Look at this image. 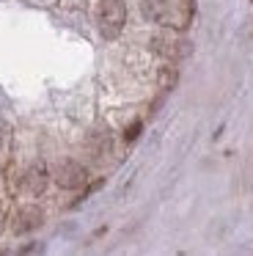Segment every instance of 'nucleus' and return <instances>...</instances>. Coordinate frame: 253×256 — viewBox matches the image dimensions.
<instances>
[{
  "label": "nucleus",
  "instance_id": "obj_9",
  "mask_svg": "<svg viewBox=\"0 0 253 256\" xmlns=\"http://www.w3.org/2000/svg\"><path fill=\"white\" fill-rule=\"evenodd\" d=\"M250 3H253V0H250Z\"/></svg>",
  "mask_w": 253,
  "mask_h": 256
},
{
  "label": "nucleus",
  "instance_id": "obj_4",
  "mask_svg": "<svg viewBox=\"0 0 253 256\" xmlns=\"http://www.w3.org/2000/svg\"><path fill=\"white\" fill-rule=\"evenodd\" d=\"M143 14L152 22H168V0H143Z\"/></svg>",
  "mask_w": 253,
  "mask_h": 256
},
{
  "label": "nucleus",
  "instance_id": "obj_6",
  "mask_svg": "<svg viewBox=\"0 0 253 256\" xmlns=\"http://www.w3.org/2000/svg\"><path fill=\"white\" fill-rule=\"evenodd\" d=\"M42 210H36V206H25V210L20 212V223H16V232H28V228H36L38 223H42Z\"/></svg>",
  "mask_w": 253,
  "mask_h": 256
},
{
  "label": "nucleus",
  "instance_id": "obj_1",
  "mask_svg": "<svg viewBox=\"0 0 253 256\" xmlns=\"http://www.w3.org/2000/svg\"><path fill=\"white\" fill-rule=\"evenodd\" d=\"M96 25L104 39H116L126 25V6L124 0H102L96 8Z\"/></svg>",
  "mask_w": 253,
  "mask_h": 256
},
{
  "label": "nucleus",
  "instance_id": "obj_8",
  "mask_svg": "<svg viewBox=\"0 0 253 256\" xmlns=\"http://www.w3.org/2000/svg\"><path fill=\"white\" fill-rule=\"evenodd\" d=\"M140 127H143L140 122H135V124H130V127H126V135H124V138H126V144H132V140H135L138 135H140Z\"/></svg>",
  "mask_w": 253,
  "mask_h": 256
},
{
  "label": "nucleus",
  "instance_id": "obj_3",
  "mask_svg": "<svg viewBox=\"0 0 253 256\" xmlns=\"http://www.w3.org/2000/svg\"><path fill=\"white\" fill-rule=\"evenodd\" d=\"M152 44H154V50H157V52H162V56H168V58H182V56H187V52H190L187 42L182 39L179 34H174V30L157 34Z\"/></svg>",
  "mask_w": 253,
  "mask_h": 256
},
{
  "label": "nucleus",
  "instance_id": "obj_7",
  "mask_svg": "<svg viewBox=\"0 0 253 256\" xmlns=\"http://www.w3.org/2000/svg\"><path fill=\"white\" fill-rule=\"evenodd\" d=\"M176 78H179V74H176L174 66H162V72H160V86H162L165 91L174 88V86H176Z\"/></svg>",
  "mask_w": 253,
  "mask_h": 256
},
{
  "label": "nucleus",
  "instance_id": "obj_5",
  "mask_svg": "<svg viewBox=\"0 0 253 256\" xmlns=\"http://www.w3.org/2000/svg\"><path fill=\"white\" fill-rule=\"evenodd\" d=\"M25 184H28L30 193H42V190L47 188V168H44V166H33L30 171H28V176H25Z\"/></svg>",
  "mask_w": 253,
  "mask_h": 256
},
{
  "label": "nucleus",
  "instance_id": "obj_2",
  "mask_svg": "<svg viewBox=\"0 0 253 256\" xmlns=\"http://www.w3.org/2000/svg\"><path fill=\"white\" fill-rule=\"evenodd\" d=\"M52 176H55V184H58V188H66V190H77L88 182V171L74 160H60L58 166H55Z\"/></svg>",
  "mask_w": 253,
  "mask_h": 256
}]
</instances>
